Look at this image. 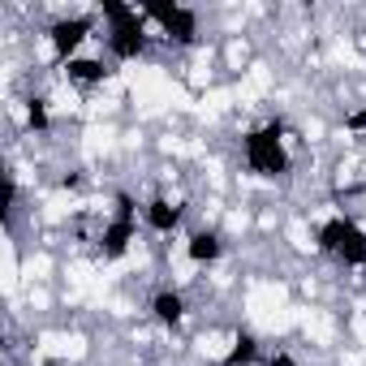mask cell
Returning <instances> with one entry per match:
<instances>
[{
  "label": "cell",
  "mask_w": 366,
  "mask_h": 366,
  "mask_svg": "<svg viewBox=\"0 0 366 366\" xmlns=\"http://www.w3.org/2000/svg\"><path fill=\"white\" fill-rule=\"evenodd\" d=\"M99 18L108 22V31H104V44H108V56L112 61H138L142 52H147V18H142V9H129V5H121V0H104L99 5Z\"/></svg>",
  "instance_id": "cell-1"
},
{
  "label": "cell",
  "mask_w": 366,
  "mask_h": 366,
  "mask_svg": "<svg viewBox=\"0 0 366 366\" xmlns=\"http://www.w3.org/2000/svg\"><path fill=\"white\" fill-rule=\"evenodd\" d=\"M242 151H246V164H250L259 177H285V172H289L285 121H280V117H272L267 125L246 129V134H242Z\"/></svg>",
  "instance_id": "cell-2"
},
{
  "label": "cell",
  "mask_w": 366,
  "mask_h": 366,
  "mask_svg": "<svg viewBox=\"0 0 366 366\" xmlns=\"http://www.w3.org/2000/svg\"><path fill=\"white\" fill-rule=\"evenodd\" d=\"M319 250L323 254H336L345 267H366V233L349 220V216H332L319 224Z\"/></svg>",
  "instance_id": "cell-3"
},
{
  "label": "cell",
  "mask_w": 366,
  "mask_h": 366,
  "mask_svg": "<svg viewBox=\"0 0 366 366\" xmlns=\"http://www.w3.org/2000/svg\"><path fill=\"white\" fill-rule=\"evenodd\" d=\"M142 18H147V22H159L164 35H168L172 44H181V48H190V44L199 39V14H194V9H181V5H151V9H142Z\"/></svg>",
  "instance_id": "cell-4"
},
{
  "label": "cell",
  "mask_w": 366,
  "mask_h": 366,
  "mask_svg": "<svg viewBox=\"0 0 366 366\" xmlns=\"http://www.w3.org/2000/svg\"><path fill=\"white\" fill-rule=\"evenodd\" d=\"M95 31V22L91 18H61V22H52L48 26V44H52V56L61 61V65H69L74 56H78V48L86 44V35Z\"/></svg>",
  "instance_id": "cell-5"
},
{
  "label": "cell",
  "mask_w": 366,
  "mask_h": 366,
  "mask_svg": "<svg viewBox=\"0 0 366 366\" xmlns=\"http://www.w3.org/2000/svg\"><path fill=\"white\" fill-rule=\"evenodd\" d=\"M134 237H138V224L134 220H108L104 229H99V259H125L129 254V246H134Z\"/></svg>",
  "instance_id": "cell-6"
},
{
  "label": "cell",
  "mask_w": 366,
  "mask_h": 366,
  "mask_svg": "<svg viewBox=\"0 0 366 366\" xmlns=\"http://www.w3.org/2000/svg\"><path fill=\"white\" fill-rule=\"evenodd\" d=\"M181 216H186V207H181V203H172V199H164V194H155V199L142 207V220H147V229H151V233H159V237L177 233V229H181Z\"/></svg>",
  "instance_id": "cell-7"
},
{
  "label": "cell",
  "mask_w": 366,
  "mask_h": 366,
  "mask_svg": "<svg viewBox=\"0 0 366 366\" xmlns=\"http://www.w3.org/2000/svg\"><path fill=\"white\" fill-rule=\"evenodd\" d=\"M186 293L181 289H159L155 297H151V319L155 323H164V327H181V319H186Z\"/></svg>",
  "instance_id": "cell-8"
},
{
  "label": "cell",
  "mask_w": 366,
  "mask_h": 366,
  "mask_svg": "<svg viewBox=\"0 0 366 366\" xmlns=\"http://www.w3.org/2000/svg\"><path fill=\"white\" fill-rule=\"evenodd\" d=\"M65 78H69L74 86H99V82L112 78V65H108L104 56H74V61L65 65Z\"/></svg>",
  "instance_id": "cell-9"
},
{
  "label": "cell",
  "mask_w": 366,
  "mask_h": 366,
  "mask_svg": "<svg viewBox=\"0 0 366 366\" xmlns=\"http://www.w3.org/2000/svg\"><path fill=\"white\" fill-rule=\"evenodd\" d=\"M186 254H190V263H199V267L216 263V259L224 254V237H220V229H194V233L186 237Z\"/></svg>",
  "instance_id": "cell-10"
},
{
  "label": "cell",
  "mask_w": 366,
  "mask_h": 366,
  "mask_svg": "<svg viewBox=\"0 0 366 366\" xmlns=\"http://www.w3.org/2000/svg\"><path fill=\"white\" fill-rule=\"evenodd\" d=\"M254 362H259V336L242 327V332L233 336V349L224 353V362H220V366H254Z\"/></svg>",
  "instance_id": "cell-11"
},
{
  "label": "cell",
  "mask_w": 366,
  "mask_h": 366,
  "mask_svg": "<svg viewBox=\"0 0 366 366\" xmlns=\"http://www.w3.org/2000/svg\"><path fill=\"white\" fill-rule=\"evenodd\" d=\"M26 125H31L35 134H48V129H52V117H48V99H44V95L26 99Z\"/></svg>",
  "instance_id": "cell-12"
},
{
  "label": "cell",
  "mask_w": 366,
  "mask_h": 366,
  "mask_svg": "<svg viewBox=\"0 0 366 366\" xmlns=\"http://www.w3.org/2000/svg\"><path fill=\"white\" fill-rule=\"evenodd\" d=\"M112 203H117V207H112V220H134V212H138V199H134V194L121 190Z\"/></svg>",
  "instance_id": "cell-13"
},
{
  "label": "cell",
  "mask_w": 366,
  "mask_h": 366,
  "mask_svg": "<svg viewBox=\"0 0 366 366\" xmlns=\"http://www.w3.org/2000/svg\"><path fill=\"white\" fill-rule=\"evenodd\" d=\"M345 129H349V134H366V108L349 112V117H345Z\"/></svg>",
  "instance_id": "cell-14"
},
{
  "label": "cell",
  "mask_w": 366,
  "mask_h": 366,
  "mask_svg": "<svg viewBox=\"0 0 366 366\" xmlns=\"http://www.w3.org/2000/svg\"><path fill=\"white\" fill-rule=\"evenodd\" d=\"M267 366H297V362H293V357H289V353H285V349H276V353H272V357H267Z\"/></svg>",
  "instance_id": "cell-15"
},
{
  "label": "cell",
  "mask_w": 366,
  "mask_h": 366,
  "mask_svg": "<svg viewBox=\"0 0 366 366\" xmlns=\"http://www.w3.org/2000/svg\"><path fill=\"white\" fill-rule=\"evenodd\" d=\"M78 186H82V172H65L61 177V190H78Z\"/></svg>",
  "instance_id": "cell-16"
},
{
  "label": "cell",
  "mask_w": 366,
  "mask_h": 366,
  "mask_svg": "<svg viewBox=\"0 0 366 366\" xmlns=\"http://www.w3.org/2000/svg\"><path fill=\"white\" fill-rule=\"evenodd\" d=\"M31 366H52V362H31Z\"/></svg>",
  "instance_id": "cell-17"
}]
</instances>
